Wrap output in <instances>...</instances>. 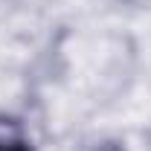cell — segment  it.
<instances>
[{
	"mask_svg": "<svg viewBox=\"0 0 151 151\" xmlns=\"http://www.w3.org/2000/svg\"><path fill=\"white\" fill-rule=\"evenodd\" d=\"M0 151H32V148L20 139H9V142H0Z\"/></svg>",
	"mask_w": 151,
	"mask_h": 151,
	"instance_id": "1",
	"label": "cell"
}]
</instances>
